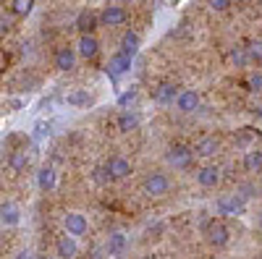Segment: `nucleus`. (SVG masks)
<instances>
[{"mask_svg":"<svg viewBox=\"0 0 262 259\" xmlns=\"http://www.w3.org/2000/svg\"><path fill=\"white\" fill-rule=\"evenodd\" d=\"M16 259H32V254H29V251H18Z\"/></svg>","mask_w":262,"mask_h":259,"instance_id":"34","label":"nucleus"},{"mask_svg":"<svg viewBox=\"0 0 262 259\" xmlns=\"http://www.w3.org/2000/svg\"><path fill=\"white\" fill-rule=\"evenodd\" d=\"M74 66H76V50L69 48V45L58 48V53H55V68L66 74V71H74Z\"/></svg>","mask_w":262,"mask_h":259,"instance_id":"13","label":"nucleus"},{"mask_svg":"<svg viewBox=\"0 0 262 259\" xmlns=\"http://www.w3.org/2000/svg\"><path fill=\"white\" fill-rule=\"evenodd\" d=\"M48 259H50V256H48Z\"/></svg>","mask_w":262,"mask_h":259,"instance_id":"38","label":"nucleus"},{"mask_svg":"<svg viewBox=\"0 0 262 259\" xmlns=\"http://www.w3.org/2000/svg\"><path fill=\"white\" fill-rule=\"evenodd\" d=\"M176 95H179V86H173L170 81H163V84H158V89H155V102L158 105H173Z\"/></svg>","mask_w":262,"mask_h":259,"instance_id":"19","label":"nucleus"},{"mask_svg":"<svg viewBox=\"0 0 262 259\" xmlns=\"http://www.w3.org/2000/svg\"><path fill=\"white\" fill-rule=\"evenodd\" d=\"M90 102H92L90 89H81V86H76V89H71L66 95V105H71V107H86Z\"/></svg>","mask_w":262,"mask_h":259,"instance_id":"21","label":"nucleus"},{"mask_svg":"<svg viewBox=\"0 0 262 259\" xmlns=\"http://www.w3.org/2000/svg\"><path fill=\"white\" fill-rule=\"evenodd\" d=\"M55 251H58V256H60V259H76V254H79V244H76L74 236L63 233V236H58Z\"/></svg>","mask_w":262,"mask_h":259,"instance_id":"11","label":"nucleus"},{"mask_svg":"<svg viewBox=\"0 0 262 259\" xmlns=\"http://www.w3.org/2000/svg\"><path fill=\"white\" fill-rule=\"evenodd\" d=\"M173 102H176V107H179V113H196V110H200V92H196V89H179V95H176V100H173Z\"/></svg>","mask_w":262,"mask_h":259,"instance_id":"8","label":"nucleus"},{"mask_svg":"<svg viewBox=\"0 0 262 259\" xmlns=\"http://www.w3.org/2000/svg\"><path fill=\"white\" fill-rule=\"evenodd\" d=\"M34 131H37V134H34L37 139H45V136H50V126H48V123H37Z\"/></svg>","mask_w":262,"mask_h":259,"instance_id":"31","label":"nucleus"},{"mask_svg":"<svg viewBox=\"0 0 262 259\" xmlns=\"http://www.w3.org/2000/svg\"><path fill=\"white\" fill-rule=\"evenodd\" d=\"M105 170H107V176H111V181H123V178H128L131 173H134L131 162H128L126 157H121V155H116V157L107 160V162H105Z\"/></svg>","mask_w":262,"mask_h":259,"instance_id":"7","label":"nucleus"},{"mask_svg":"<svg viewBox=\"0 0 262 259\" xmlns=\"http://www.w3.org/2000/svg\"><path fill=\"white\" fill-rule=\"evenodd\" d=\"M191 152H194V155H200V157H215L217 152H221V142H217L215 136H202L200 142L194 144Z\"/></svg>","mask_w":262,"mask_h":259,"instance_id":"16","label":"nucleus"},{"mask_svg":"<svg viewBox=\"0 0 262 259\" xmlns=\"http://www.w3.org/2000/svg\"><path fill=\"white\" fill-rule=\"evenodd\" d=\"M105 246H107V254H113V256L123 254V251H126V246H128V239H126V233H123V230H113L111 236H107Z\"/></svg>","mask_w":262,"mask_h":259,"instance_id":"18","label":"nucleus"},{"mask_svg":"<svg viewBox=\"0 0 262 259\" xmlns=\"http://www.w3.org/2000/svg\"><path fill=\"white\" fill-rule=\"evenodd\" d=\"M231 60L236 63V66H244V63H247V55H244V50H242V48H233V50H231Z\"/></svg>","mask_w":262,"mask_h":259,"instance_id":"28","label":"nucleus"},{"mask_svg":"<svg viewBox=\"0 0 262 259\" xmlns=\"http://www.w3.org/2000/svg\"><path fill=\"white\" fill-rule=\"evenodd\" d=\"M21 223V207L16 202H6L0 204V225L6 228H16Z\"/></svg>","mask_w":262,"mask_h":259,"instance_id":"12","label":"nucleus"},{"mask_svg":"<svg viewBox=\"0 0 262 259\" xmlns=\"http://www.w3.org/2000/svg\"><path fill=\"white\" fill-rule=\"evenodd\" d=\"M8 165H11L13 173H24V170L29 168V155H27V152H13V155L8 157Z\"/></svg>","mask_w":262,"mask_h":259,"instance_id":"24","label":"nucleus"},{"mask_svg":"<svg viewBox=\"0 0 262 259\" xmlns=\"http://www.w3.org/2000/svg\"><path fill=\"white\" fill-rule=\"evenodd\" d=\"M76 27H79L81 34H92V32L97 29V16H95L92 11H81L79 18H76Z\"/></svg>","mask_w":262,"mask_h":259,"instance_id":"22","label":"nucleus"},{"mask_svg":"<svg viewBox=\"0 0 262 259\" xmlns=\"http://www.w3.org/2000/svg\"><path fill=\"white\" fill-rule=\"evenodd\" d=\"M252 136H254V131H252V128H242V134L236 136V144H238V147H247V142H249Z\"/></svg>","mask_w":262,"mask_h":259,"instance_id":"29","label":"nucleus"},{"mask_svg":"<svg viewBox=\"0 0 262 259\" xmlns=\"http://www.w3.org/2000/svg\"><path fill=\"white\" fill-rule=\"evenodd\" d=\"M105 71H107V76H111V79H121V76H126V74L131 71V58H126V55L116 53L111 60H107Z\"/></svg>","mask_w":262,"mask_h":259,"instance_id":"10","label":"nucleus"},{"mask_svg":"<svg viewBox=\"0 0 262 259\" xmlns=\"http://www.w3.org/2000/svg\"><path fill=\"white\" fill-rule=\"evenodd\" d=\"M11 8L16 16H29L34 11V0H11Z\"/></svg>","mask_w":262,"mask_h":259,"instance_id":"25","label":"nucleus"},{"mask_svg":"<svg viewBox=\"0 0 262 259\" xmlns=\"http://www.w3.org/2000/svg\"><path fill=\"white\" fill-rule=\"evenodd\" d=\"M3 68H6V55L0 53V71H3Z\"/></svg>","mask_w":262,"mask_h":259,"instance_id":"36","label":"nucleus"},{"mask_svg":"<svg viewBox=\"0 0 262 259\" xmlns=\"http://www.w3.org/2000/svg\"><path fill=\"white\" fill-rule=\"evenodd\" d=\"M76 50V55H81V58H95L97 53H100V42H97V37L95 34H81L79 37V48H74Z\"/></svg>","mask_w":262,"mask_h":259,"instance_id":"15","label":"nucleus"},{"mask_svg":"<svg viewBox=\"0 0 262 259\" xmlns=\"http://www.w3.org/2000/svg\"><path fill=\"white\" fill-rule=\"evenodd\" d=\"M128 21V13L123 6H105L97 16V24L100 27H121Z\"/></svg>","mask_w":262,"mask_h":259,"instance_id":"6","label":"nucleus"},{"mask_svg":"<svg viewBox=\"0 0 262 259\" xmlns=\"http://www.w3.org/2000/svg\"><path fill=\"white\" fill-rule=\"evenodd\" d=\"M142 191H144V197L149 199H160L165 197V194L170 191V178L165 176V173H149V176L142 181Z\"/></svg>","mask_w":262,"mask_h":259,"instance_id":"1","label":"nucleus"},{"mask_svg":"<svg viewBox=\"0 0 262 259\" xmlns=\"http://www.w3.org/2000/svg\"><path fill=\"white\" fill-rule=\"evenodd\" d=\"M137 97H139V92H137V86H131V89H126L121 97H118V105L121 107H128L131 102H137Z\"/></svg>","mask_w":262,"mask_h":259,"instance_id":"26","label":"nucleus"},{"mask_svg":"<svg viewBox=\"0 0 262 259\" xmlns=\"http://www.w3.org/2000/svg\"><path fill=\"white\" fill-rule=\"evenodd\" d=\"M118 3H131V0H118Z\"/></svg>","mask_w":262,"mask_h":259,"instance_id":"37","label":"nucleus"},{"mask_svg":"<svg viewBox=\"0 0 262 259\" xmlns=\"http://www.w3.org/2000/svg\"><path fill=\"white\" fill-rule=\"evenodd\" d=\"M196 183L202 189H217L221 186V168L217 165H202L196 170Z\"/></svg>","mask_w":262,"mask_h":259,"instance_id":"9","label":"nucleus"},{"mask_svg":"<svg viewBox=\"0 0 262 259\" xmlns=\"http://www.w3.org/2000/svg\"><path fill=\"white\" fill-rule=\"evenodd\" d=\"M134 128H139V115L131 113V110H123L118 115V131L128 134V131H134Z\"/></svg>","mask_w":262,"mask_h":259,"instance_id":"23","label":"nucleus"},{"mask_svg":"<svg viewBox=\"0 0 262 259\" xmlns=\"http://www.w3.org/2000/svg\"><path fill=\"white\" fill-rule=\"evenodd\" d=\"M58 186V173H55V168H50V165H42L39 170H37V189L39 191H53Z\"/></svg>","mask_w":262,"mask_h":259,"instance_id":"14","label":"nucleus"},{"mask_svg":"<svg viewBox=\"0 0 262 259\" xmlns=\"http://www.w3.org/2000/svg\"><path fill=\"white\" fill-rule=\"evenodd\" d=\"M207 6H210L212 11H226V8L231 6V0H207Z\"/></svg>","mask_w":262,"mask_h":259,"instance_id":"30","label":"nucleus"},{"mask_svg":"<svg viewBox=\"0 0 262 259\" xmlns=\"http://www.w3.org/2000/svg\"><path fill=\"white\" fill-rule=\"evenodd\" d=\"M249 89L257 92V95L262 92V74H259V71H252V74H249Z\"/></svg>","mask_w":262,"mask_h":259,"instance_id":"27","label":"nucleus"},{"mask_svg":"<svg viewBox=\"0 0 262 259\" xmlns=\"http://www.w3.org/2000/svg\"><path fill=\"white\" fill-rule=\"evenodd\" d=\"M249 58H254V60H259V42H254V45L249 48Z\"/></svg>","mask_w":262,"mask_h":259,"instance_id":"33","label":"nucleus"},{"mask_svg":"<svg viewBox=\"0 0 262 259\" xmlns=\"http://www.w3.org/2000/svg\"><path fill=\"white\" fill-rule=\"evenodd\" d=\"M215 209L217 215H223V218H238V215H244L247 209V199L242 194H226L215 202Z\"/></svg>","mask_w":262,"mask_h":259,"instance_id":"2","label":"nucleus"},{"mask_svg":"<svg viewBox=\"0 0 262 259\" xmlns=\"http://www.w3.org/2000/svg\"><path fill=\"white\" fill-rule=\"evenodd\" d=\"M8 32V24H6V21H0V34H6Z\"/></svg>","mask_w":262,"mask_h":259,"instance_id":"35","label":"nucleus"},{"mask_svg":"<svg viewBox=\"0 0 262 259\" xmlns=\"http://www.w3.org/2000/svg\"><path fill=\"white\" fill-rule=\"evenodd\" d=\"M244 170L252 173V176L262 170V152H259V147H249L244 152Z\"/></svg>","mask_w":262,"mask_h":259,"instance_id":"20","label":"nucleus"},{"mask_svg":"<svg viewBox=\"0 0 262 259\" xmlns=\"http://www.w3.org/2000/svg\"><path fill=\"white\" fill-rule=\"evenodd\" d=\"M63 228L69 236H74V239H81V236H86V230H90V220H86V215H81V212H66L63 215Z\"/></svg>","mask_w":262,"mask_h":259,"instance_id":"4","label":"nucleus"},{"mask_svg":"<svg viewBox=\"0 0 262 259\" xmlns=\"http://www.w3.org/2000/svg\"><path fill=\"white\" fill-rule=\"evenodd\" d=\"M205 239H207L210 246L223 249V246H228V241H231V233H228L226 223H221V220H210V223L205 225Z\"/></svg>","mask_w":262,"mask_h":259,"instance_id":"3","label":"nucleus"},{"mask_svg":"<svg viewBox=\"0 0 262 259\" xmlns=\"http://www.w3.org/2000/svg\"><path fill=\"white\" fill-rule=\"evenodd\" d=\"M92 178H95L97 183H105V181H111V176H107V170H105V168H97Z\"/></svg>","mask_w":262,"mask_h":259,"instance_id":"32","label":"nucleus"},{"mask_svg":"<svg viewBox=\"0 0 262 259\" xmlns=\"http://www.w3.org/2000/svg\"><path fill=\"white\" fill-rule=\"evenodd\" d=\"M191 157H194V152H191V147H186V144H170L165 149V162L173 165V168H189Z\"/></svg>","mask_w":262,"mask_h":259,"instance_id":"5","label":"nucleus"},{"mask_svg":"<svg viewBox=\"0 0 262 259\" xmlns=\"http://www.w3.org/2000/svg\"><path fill=\"white\" fill-rule=\"evenodd\" d=\"M139 45H142L139 34H137V32H126V34L121 37V50H118V53L134 60V58H137V53H139Z\"/></svg>","mask_w":262,"mask_h":259,"instance_id":"17","label":"nucleus"}]
</instances>
